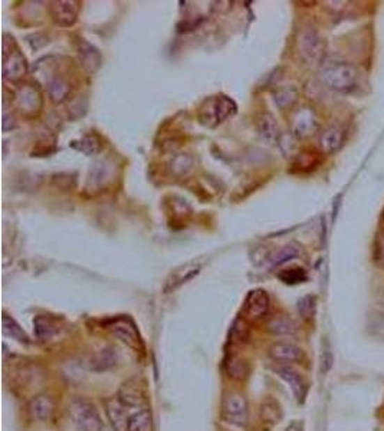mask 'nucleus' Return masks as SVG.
I'll list each match as a JSON object with an SVG mask.
<instances>
[{"mask_svg": "<svg viewBox=\"0 0 384 431\" xmlns=\"http://www.w3.org/2000/svg\"><path fill=\"white\" fill-rule=\"evenodd\" d=\"M320 79L335 93L348 94L358 85L360 71L348 62H327L321 68Z\"/></svg>", "mask_w": 384, "mask_h": 431, "instance_id": "obj_1", "label": "nucleus"}, {"mask_svg": "<svg viewBox=\"0 0 384 431\" xmlns=\"http://www.w3.org/2000/svg\"><path fill=\"white\" fill-rule=\"evenodd\" d=\"M236 104L233 100L226 95L209 97L201 102L199 108L197 118L201 125L208 128H216L226 120L236 114Z\"/></svg>", "mask_w": 384, "mask_h": 431, "instance_id": "obj_2", "label": "nucleus"}, {"mask_svg": "<svg viewBox=\"0 0 384 431\" xmlns=\"http://www.w3.org/2000/svg\"><path fill=\"white\" fill-rule=\"evenodd\" d=\"M28 74V63L17 48L13 38L5 36L3 40V79L12 84L19 82Z\"/></svg>", "mask_w": 384, "mask_h": 431, "instance_id": "obj_3", "label": "nucleus"}, {"mask_svg": "<svg viewBox=\"0 0 384 431\" xmlns=\"http://www.w3.org/2000/svg\"><path fill=\"white\" fill-rule=\"evenodd\" d=\"M70 417L79 431H102L104 423L97 408L88 401L75 400L70 405Z\"/></svg>", "mask_w": 384, "mask_h": 431, "instance_id": "obj_4", "label": "nucleus"}, {"mask_svg": "<svg viewBox=\"0 0 384 431\" xmlns=\"http://www.w3.org/2000/svg\"><path fill=\"white\" fill-rule=\"evenodd\" d=\"M298 51L305 62L311 65L320 63L325 54V43L317 31L307 26L300 32Z\"/></svg>", "mask_w": 384, "mask_h": 431, "instance_id": "obj_5", "label": "nucleus"}, {"mask_svg": "<svg viewBox=\"0 0 384 431\" xmlns=\"http://www.w3.org/2000/svg\"><path fill=\"white\" fill-rule=\"evenodd\" d=\"M269 306V295L263 289H254L246 295L242 305V320L246 322H258L268 315Z\"/></svg>", "mask_w": 384, "mask_h": 431, "instance_id": "obj_6", "label": "nucleus"}, {"mask_svg": "<svg viewBox=\"0 0 384 431\" xmlns=\"http://www.w3.org/2000/svg\"><path fill=\"white\" fill-rule=\"evenodd\" d=\"M222 418L233 425H245L247 421V404L238 393L226 394L222 401Z\"/></svg>", "mask_w": 384, "mask_h": 431, "instance_id": "obj_7", "label": "nucleus"}, {"mask_svg": "<svg viewBox=\"0 0 384 431\" xmlns=\"http://www.w3.org/2000/svg\"><path fill=\"white\" fill-rule=\"evenodd\" d=\"M107 329L112 335H116L117 338H120L121 341L124 344H127L128 347L135 348V350L141 348L140 334L128 316H118V318H114V320L108 321Z\"/></svg>", "mask_w": 384, "mask_h": 431, "instance_id": "obj_8", "label": "nucleus"}, {"mask_svg": "<svg viewBox=\"0 0 384 431\" xmlns=\"http://www.w3.org/2000/svg\"><path fill=\"white\" fill-rule=\"evenodd\" d=\"M15 102L17 109L26 117L38 116L42 109V95L32 85H25L17 89L15 95Z\"/></svg>", "mask_w": 384, "mask_h": 431, "instance_id": "obj_9", "label": "nucleus"}, {"mask_svg": "<svg viewBox=\"0 0 384 431\" xmlns=\"http://www.w3.org/2000/svg\"><path fill=\"white\" fill-rule=\"evenodd\" d=\"M81 3L77 0H63V2H52L49 13L52 20L61 28H70L78 20Z\"/></svg>", "mask_w": 384, "mask_h": 431, "instance_id": "obj_10", "label": "nucleus"}, {"mask_svg": "<svg viewBox=\"0 0 384 431\" xmlns=\"http://www.w3.org/2000/svg\"><path fill=\"white\" fill-rule=\"evenodd\" d=\"M318 130V121L309 108H302L295 112L292 118V135L297 139H308Z\"/></svg>", "mask_w": 384, "mask_h": 431, "instance_id": "obj_11", "label": "nucleus"}, {"mask_svg": "<svg viewBox=\"0 0 384 431\" xmlns=\"http://www.w3.org/2000/svg\"><path fill=\"white\" fill-rule=\"evenodd\" d=\"M104 404L108 420L114 431H128L130 416L127 413V405L121 401V398L116 395L109 397Z\"/></svg>", "mask_w": 384, "mask_h": 431, "instance_id": "obj_12", "label": "nucleus"}, {"mask_svg": "<svg viewBox=\"0 0 384 431\" xmlns=\"http://www.w3.org/2000/svg\"><path fill=\"white\" fill-rule=\"evenodd\" d=\"M201 270V265L196 263V262H189L186 265H182L176 267L171 274L169 275L166 285H164V292L170 293L174 292L176 289H178L182 285L187 283L189 281H192L193 278H196Z\"/></svg>", "mask_w": 384, "mask_h": 431, "instance_id": "obj_13", "label": "nucleus"}, {"mask_svg": "<svg viewBox=\"0 0 384 431\" xmlns=\"http://www.w3.org/2000/svg\"><path fill=\"white\" fill-rule=\"evenodd\" d=\"M344 141H346V131L338 125H330L320 134L318 147L323 154L330 155L340 150Z\"/></svg>", "mask_w": 384, "mask_h": 431, "instance_id": "obj_14", "label": "nucleus"}, {"mask_svg": "<svg viewBox=\"0 0 384 431\" xmlns=\"http://www.w3.org/2000/svg\"><path fill=\"white\" fill-rule=\"evenodd\" d=\"M269 356L278 362H297L304 358L302 350L288 341H278L269 347Z\"/></svg>", "mask_w": 384, "mask_h": 431, "instance_id": "obj_15", "label": "nucleus"}, {"mask_svg": "<svg viewBox=\"0 0 384 431\" xmlns=\"http://www.w3.org/2000/svg\"><path fill=\"white\" fill-rule=\"evenodd\" d=\"M275 371L289 385V389L293 395H295V398L301 401L307 394V382L301 377V374L291 366H279L275 368Z\"/></svg>", "mask_w": 384, "mask_h": 431, "instance_id": "obj_16", "label": "nucleus"}, {"mask_svg": "<svg viewBox=\"0 0 384 431\" xmlns=\"http://www.w3.org/2000/svg\"><path fill=\"white\" fill-rule=\"evenodd\" d=\"M78 55H79V62L85 71L89 74L97 72L98 68L101 66V54L95 47H93L91 43H88L84 39H79L78 42Z\"/></svg>", "mask_w": 384, "mask_h": 431, "instance_id": "obj_17", "label": "nucleus"}, {"mask_svg": "<svg viewBox=\"0 0 384 431\" xmlns=\"http://www.w3.org/2000/svg\"><path fill=\"white\" fill-rule=\"evenodd\" d=\"M55 410L54 401L48 395H36L31 400L28 412L31 417L36 421H48Z\"/></svg>", "mask_w": 384, "mask_h": 431, "instance_id": "obj_18", "label": "nucleus"}, {"mask_svg": "<svg viewBox=\"0 0 384 431\" xmlns=\"http://www.w3.org/2000/svg\"><path fill=\"white\" fill-rule=\"evenodd\" d=\"M256 127L261 137L266 143H278L281 139L279 125L270 114H262L256 120Z\"/></svg>", "mask_w": 384, "mask_h": 431, "instance_id": "obj_19", "label": "nucleus"}, {"mask_svg": "<svg viewBox=\"0 0 384 431\" xmlns=\"http://www.w3.org/2000/svg\"><path fill=\"white\" fill-rule=\"evenodd\" d=\"M48 88V95L49 98L56 102V104H61L68 97H70L71 94V85L68 84L63 78L61 77H54L51 78V81L48 82L47 85Z\"/></svg>", "mask_w": 384, "mask_h": 431, "instance_id": "obj_20", "label": "nucleus"}, {"mask_svg": "<svg viewBox=\"0 0 384 431\" xmlns=\"http://www.w3.org/2000/svg\"><path fill=\"white\" fill-rule=\"evenodd\" d=\"M194 169V160L189 154H178L176 155L170 163V171L173 175L183 178L187 177Z\"/></svg>", "mask_w": 384, "mask_h": 431, "instance_id": "obj_21", "label": "nucleus"}, {"mask_svg": "<svg viewBox=\"0 0 384 431\" xmlns=\"http://www.w3.org/2000/svg\"><path fill=\"white\" fill-rule=\"evenodd\" d=\"M128 431H153V414L148 408H141L130 416Z\"/></svg>", "mask_w": 384, "mask_h": 431, "instance_id": "obj_22", "label": "nucleus"}, {"mask_svg": "<svg viewBox=\"0 0 384 431\" xmlns=\"http://www.w3.org/2000/svg\"><path fill=\"white\" fill-rule=\"evenodd\" d=\"M118 397L127 407H134V405L141 404L144 398V393L139 384H131V381H128L123 385Z\"/></svg>", "mask_w": 384, "mask_h": 431, "instance_id": "obj_23", "label": "nucleus"}, {"mask_svg": "<svg viewBox=\"0 0 384 431\" xmlns=\"http://www.w3.org/2000/svg\"><path fill=\"white\" fill-rule=\"evenodd\" d=\"M2 325H3V332L12 338H15L16 341L22 343V344H28L29 338L26 335V332L20 328V325L13 320L12 316H9L8 313H3V320H2Z\"/></svg>", "mask_w": 384, "mask_h": 431, "instance_id": "obj_24", "label": "nucleus"}, {"mask_svg": "<svg viewBox=\"0 0 384 431\" xmlns=\"http://www.w3.org/2000/svg\"><path fill=\"white\" fill-rule=\"evenodd\" d=\"M298 255H300L298 246L291 243V244H286V246L278 249V251H275L272 255H270L269 262L272 266H279V265H284L293 258H297Z\"/></svg>", "mask_w": 384, "mask_h": 431, "instance_id": "obj_25", "label": "nucleus"}, {"mask_svg": "<svg viewBox=\"0 0 384 431\" xmlns=\"http://www.w3.org/2000/svg\"><path fill=\"white\" fill-rule=\"evenodd\" d=\"M275 104L281 108V109H285V108H289L292 107L293 104L297 102L298 100V91L293 88V86H284V88H279L275 95Z\"/></svg>", "mask_w": 384, "mask_h": 431, "instance_id": "obj_26", "label": "nucleus"}, {"mask_svg": "<svg viewBox=\"0 0 384 431\" xmlns=\"http://www.w3.org/2000/svg\"><path fill=\"white\" fill-rule=\"evenodd\" d=\"M35 331L39 339H42V341H47V339L55 335L56 325L52 320H49L48 316H38L35 320Z\"/></svg>", "mask_w": 384, "mask_h": 431, "instance_id": "obj_27", "label": "nucleus"}, {"mask_svg": "<svg viewBox=\"0 0 384 431\" xmlns=\"http://www.w3.org/2000/svg\"><path fill=\"white\" fill-rule=\"evenodd\" d=\"M268 329L275 335H292L297 331L295 324H293L286 316H277L269 322Z\"/></svg>", "mask_w": 384, "mask_h": 431, "instance_id": "obj_28", "label": "nucleus"}, {"mask_svg": "<svg viewBox=\"0 0 384 431\" xmlns=\"http://www.w3.org/2000/svg\"><path fill=\"white\" fill-rule=\"evenodd\" d=\"M72 147L86 155H94L101 150V141L97 135H85L79 141L74 143Z\"/></svg>", "mask_w": 384, "mask_h": 431, "instance_id": "obj_29", "label": "nucleus"}, {"mask_svg": "<svg viewBox=\"0 0 384 431\" xmlns=\"http://www.w3.org/2000/svg\"><path fill=\"white\" fill-rule=\"evenodd\" d=\"M278 278L288 285H297L301 282L307 281V272L302 267H291V269H285L278 274Z\"/></svg>", "mask_w": 384, "mask_h": 431, "instance_id": "obj_30", "label": "nucleus"}, {"mask_svg": "<svg viewBox=\"0 0 384 431\" xmlns=\"http://www.w3.org/2000/svg\"><path fill=\"white\" fill-rule=\"evenodd\" d=\"M315 309H317V299L312 295L304 297L298 301V312L304 318V320L309 321L315 315Z\"/></svg>", "mask_w": 384, "mask_h": 431, "instance_id": "obj_31", "label": "nucleus"}, {"mask_svg": "<svg viewBox=\"0 0 384 431\" xmlns=\"http://www.w3.org/2000/svg\"><path fill=\"white\" fill-rule=\"evenodd\" d=\"M373 260L374 263L384 269V230L381 229L376 239H374V246H373Z\"/></svg>", "mask_w": 384, "mask_h": 431, "instance_id": "obj_32", "label": "nucleus"}, {"mask_svg": "<svg viewBox=\"0 0 384 431\" xmlns=\"http://www.w3.org/2000/svg\"><path fill=\"white\" fill-rule=\"evenodd\" d=\"M232 336L235 338V341H239V343H245L246 341L247 336H249V329H247V325H246L245 320H238L233 324Z\"/></svg>", "mask_w": 384, "mask_h": 431, "instance_id": "obj_33", "label": "nucleus"}, {"mask_svg": "<svg viewBox=\"0 0 384 431\" xmlns=\"http://www.w3.org/2000/svg\"><path fill=\"white\" fill-rule=\"evenodd\" d=\"M285 431H302V424L298 421H293L286 427Z\"/></svg>", "mask_w": 384, "mask_h": 431, "instance_id": "obj_34", "label": "nucleus"}, {"mask_svg": "<svg viewBox=\"0 0 384 431\" xmlns=\"http://www.w3.org/2000/svg\"><path fill=\"white\" fill-rule=\"evenodd\" d=\"M381 228H383V230H384V213H383V216H381Z\"/></svg>", "mask_w": 384, "mask_h": 431, "instance_id": "obj_35", "label": "nucleus"}]
</instances>
